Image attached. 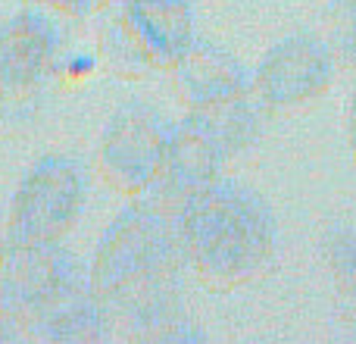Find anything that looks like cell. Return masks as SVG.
<instances>
[{
	"mask_svg": "<svg viewBox=\"0 0 356 344\" xmlns=\"http://www.w3.org/2000/svg\"><path fill=\"white\" fill-rule=\"evenodd\" d=\"M184 247L178 216L131 197L104 228L88 263L91 285L113 335L131 341H160L181 320Z\"/></svg>",
	"mask_w": 356,
	"mask_h": 344,
	"instance_id": "obj_1",
	"label": "cell"
},
{
	"mask_svg": "<svg viewBox=\"0 0 356 344\" xmlns=\"http://www.w3.org/2000/svg\"><path fill=\"white\" fill-rule=\"evenodd\" d=\"M0 307L22 341L113 338L88 266L63 241H0Z\"/></svg>",
	"mask_w": 356,
	"mask_h": 344,
	"instance_id": "obj_2",
	"label": "cell"
},
{
	"mask_svg": "<svg viewBox=\"0 0 356 344\" xmlns=\"http://www.w3.org/2000/svg\"><path fill=\"white\" fill-rule=\"evenodd\" d=\"M188 269L213 291H234L272 269L278 226L272 207L253 188L216 178L178 213Z\"/></svg>",
	"mask_w": 356,
	"mask_h": 344,
	"instance_id": "obj_3",
	"label": "cell"
},
{
	"mask_svg": "<svg viewBox=\"0 0 356 344\" xmlns=\"http://www.w3.org/2000/svg\"><path fill=\"white\" fill-rule=\"evenodd\" d=\"M69 25L47 3H25L0 25V132H16L38 116L69 47Z\"/></svg>",
	"mask_w": 356,
	"mask_h": 344,
	"instance_id": "obj_4",
	"label": "cell"
},
{
	"mask_svg": "<svg viewBox=\"0 0 356 344\" xmlns=\"http://www.w3.org/2000/svg\"><path fill=\"white\" fill-rule=\"evenodd\" d=\"M194 41V0H125L106 10L94 50L100 69L135 81L172 69Z\"/></svg>",
	"mask_w": 356,
	"mask_h": 344,
	"instance_id": "obj_5",
	"label": "cell"
},
{
	"mask_svg": "<svg viewBox=\"0 0 356 344\" xmlns=\"http://www.w3.org/2000/svg\"><path fill=\"white\" fill-rule=\"evenodd\" d=\"M91 172L69 154L38 157L13 191L0 241H63L88 207Z\"/></svg>",
	"mask_w": 356,
	"mask_h": 344,
	"instance_id": "obj_6",
	"label": "cell"
},
{
	"mask_svg": "<svg viewBox=\"0 0 356 344\" xmlns=\"http://www.w3.org/2000/svg\"><path fill=\"white\" fill-rule=\"evenodd\" d=\"M172 119L144 100H129L100 129L94 163L113 191L138 197L160 178L166 163Z\"/></svg>",
	"mask_w": 356,
	"mask_h": 344,
	"instance_id": "obj_7",
	"label": "cell"
},
{
	"mask_svg": "<svg viewBox=\"0 0 356 344\" xmlns=\"http://www.w3.org/2000/svg\"><path fill=\"white\" fill-rule=\"evenodd\" d=\"M338 66L341 63L325 38H282L250 69L253 97L269 116H294L325 97L338 79Z\"/></svg>",
	"mask_w": 356,
	"mask_h": 344,
	"instance_id": "obj_8",
	"label": "cell"
},
{
	"mask_svg": "<svg viewBox=\"0 0 356 344\" xmlns=\"http://www.w3.org/2000/svg\"><path fill=\"white\" fill-rule=\"evenodd\" d=\"M228 163H232V157L222 148L219 138L209 132V125L200 119V113L184 110V116L172 123L160 178L144 194H138V201H147L154 207L178 216L197 191H203L216 178H222V169Z\"/></svg>",
	"mask_w": 356,
	"mask_h": 344,
	"instance_id": "obj_9",
	"label": "cell"
},
{
	"mask_svg": "<svg viewBox=\"0 0 356 344\" xmlns=\"http://www.w3.org/2000/svg\"><path fill=\"white\" fill-rule=\"evenodd\" d=\"M169 72H172V88L184 110H207V107L253 91L250 69L219 44L200 41V38L178 56Z\"/></svg>",
	"mask_w": 356,
	"mask_h": 344,
	"instance_id": "obj_10",
	"label": "cell"
},
{
	"mask_svg": "<svg viewBox=\"0 0 356 344\" xmlns=\"http://www.w3.org/2000/svg\"><path fill=\"white\" fill-rule=\"evenodd\" d=\"M325 269L341 307L356 313V222H344L325 238Z\"/></svg>",
	"mask_w": 356,
	"mask_h": 344,
	"instance_id": "obj_11",
	"label": "cell"
},
{
	"mask_svg": "<svg viewBox=\"0 0 356 344\" xmlns=\"http://www.w3.org/2000/svg\"><path fill=\"white\" fill-rule=\"evenodd\" d=\"M322 25H325V41L332 44L338 63L356 69V0H328Z\"/></svg>",
	"mask_w": 356,
	"mask_h": 344,
	"instance_id": "obj_12",
	"label": "cell"
},
{
	"mask_svg": "<svg viewBox=\"0 0 356 344\" xmlns=\"http://www.w3.org/2000/svg\"><path fill=\"white\" fill-rule=\"evenodd\" d=\"M97 66H100L97 50H69L66 47V54H63V60H60V81L88 79Z\"/></svg>",
	"mask_w": 356,
	"mask_h": 344,
	"instance_id": "obj_13",
	"label": "cell"
},
{
	"mask_svg": "<svg viewBox=\"0 0 356 344\" xmlns=\"http://www.w3.org/2000/svg\"><path fill=\"white\" fill-rule=\"evenodd\" d=\"M38 3H47L50 10L63 13L66 19L75 22V19H91V16H97V13L110 10L113 0H38Z\"/></svg>",
	"mask_w": 356,
	"mask_h": 344,
	"instance_id": "obj_14",
	"label": "cell"
},
{
	"mask_svg": "<svg viewBox=\"0 0 356 344\" xmlns=\"http://www.w3.org/2000/svg\"><path fill=\"white\" fill-rule=\"evenodd\" d=\"M347 144H350V150L356 157V85L350 94V107H347Z\"/></svg>",
	"mask_w": 356,
	"mask_h": 344,
	"instance_id": "obj_15",
	"label": "cell"
},
{
	"mask_svg": "<svg viewBox=\"0 0 356 344\" xmlns=\"http://www.w3.org/2000/svg\"><path fill=\"white\" fill-rule=\"evenodd\" d=\"M0 341H22V335H19L16 322L6 316L3 307H0Z\"/></svg>",
	"mask_w": 356,
	"mask_h": 344,
	"instance_id": "obj_16",
	"label": "cell"
},
{
	"mask_svg": "<svg viewBox=\"0 0 356 344\" xmlns=\"http://www.w3.org/2000/svg\"><path fill=\"white\" fill-rule=\"evenodd\" d=\"M116 3H125V0H113V6H116Z\"/></svg>",
	"mask_w": 356,
	"mask_h": 344,
	"instance_id": "obj_17",
	"label": "cell"
}]
</instances>
